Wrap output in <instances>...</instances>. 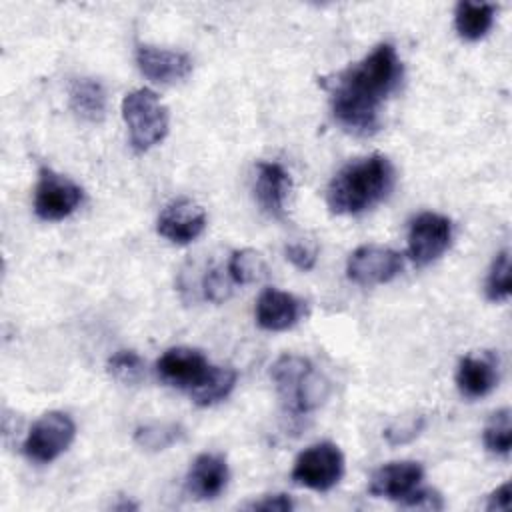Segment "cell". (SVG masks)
Listing matches in <instances>:
<instances>
[{
	"mask_svg": "<svg viewBox=\"0 0 512 512\" xmlns=\"http://www.w3.org/2000/svg\"><path fill=\"white\" fill-rule=\"evenodd\" d=\"M206 228V212L190 198H176L166 204L156 220L160 236L172 244H190Z\"/></svg>",
	"mask_w": 512,
	"mask_h": 512,
	"instance_id": "obj_11",
	"label": "cell"
},
{
	"mask_svg": "<svg viewBox=\"0 0 512 512\" xmlns=\"http://www.w3.org/2000/svg\"><path fill=\"white\" fill-rule=\"evenodd\" d=\"M402 270V256L384 246L364 244L356 248L346 264V276L358 286H376L390 282Z\"/></svg>",
	"mask_w": 512,
	"mask_h": 512,
	"instance_id": "obj_9",
	"label": "cell"
},
{
	"mask_svg": "<svg viewBox=\"0 0 512 512\" xmlns=\"http://www.w3.org/2000/svg\"><path fill=\"white\" fill-rule=\"evenodd\" d=\"M394 180L392 162L382 154H372L336 172L328 184L326 202L334 214H362L390 194Z\"/></svg>",
	"mask_w": 512,
	"mask_h": 512,
	"instance_id": "obj_2",
	"label": "cell"
},
{
	"mask_svg": "<svg viewBox=\"0 0 512 512\" xmlns=\"http://www.w3.org/2000/svg\"><path fill=\"white\" fill-rule=\"evenodd\" d=\"M498 382V372L492 360L464 356L456 370V384L462 396L474 400L490 394Z\"/></svg>",
	"mask_w": 512,
	"mask_h": 512,
	"instance_id": "obj_17",
	"label": "cell"
},
{
	"mask_svg": "<svg viewBox=\"0 0 512 512\" xmlns=\"http://www.w3.org/2000/svg\"><path fill=\"white\" fill-rule=\"evenodd\" d=\"M184 436V428L176 422H154L138 426L134 432V440L144 450H166L168 446L176 444Z\"/></svg>",
	"mask_w": 512,
	"mask_h": 512,
	"instance_id": "obj_22",
	"label": "cell"
},
{
	"mask_svg": "<svg viewBox=\"0 0 512 512\" xmlns=\"http://www.w3.org/2000/svg\"><path fill=\"white\" fill-rule=\"evenodd\" d=\"M306 312V304L294 294L266 288L256 300V322L264 330L280 332L292 328Z\"/></svg>",
	"mask_w": 512,
	"mask_h": 512,
	"instance_id": "obj_14",
	"label": "cell"
},
{
	"mask_svg": "<svg viewBox=\"0 0 512 512\" xmlns=\"http://www.w3.org/2000/svg\"><path fill=\"white\" fill-rule=\"evenodd\" d=\"M424 470L414 460L402 462H388L374 470L370 476L368 492L376 498H390V500H404L410 492L418 488L422 482Z\"/></svg>",
	"mask_w": 512,
	"mask_h": 512,
	"instance_id": "obj_12",
	"label": "cell"
},
{
	"mask_svg": "<svg viewBox=\"0 0 512 512\" xmlns=\"http://www.w3.org/2000/svg\"><path fill=\"white\" fill-rule=\"evenodd\" d=\"M76 426L72 418L64 412H46L30 428L24 440V454L38 462L46 464L56 460L72 444Z\"/></svg>",
	"mask_w": 512,
	"mask_h": 512,
	"instance_id": "obj_6",
	"label": "cell"
},
{
	"mask_svg": "<svg viewBox=\"0 0 512 512\" xmlns=\"http://www.w3.org/2000/svg\"><path fill=\"white\" fill-rule=\"evenodd\" d=\"M82 202V188L52 168H40L34 190V212L38 218L56 222L70 216Z\"/></svg>",
	"mask_w": 512,
	"mask_h": 512,
	"instance_id": "obj_7",
	"label": "cell"
},
{
	"mask_svg": "<svg viewBox=\"0 0 512 512\" xmlns=\"http://www.w3.org/2000/svg\"><path fill=\"white\" fill-rule=\"evenodd\" d=\"M236 384V370L228 366H210L204 380L190 390V398L198 406H212L224 400Z\"/></svg>",
	"mask_w": 512,
	"mask_h": 512,
	"instance_id": "obj_20",
	"label": "cell"
},
{
	"mask_svg": "<svg viewBox=\"0 0 512 512\" xmlns=\"http://www.w3.org/2000/svg\"><path fill=\"white\" fill-rule=\"evenodd\" d=\"M70 106L88 122H100L106 114V92L104 86L94 78H76L70 84Z\"/></svg>",
	"mask_w": 512,
	"mask_h": 512,
	"instance_id": "obj_19",
	"label": "cell"
},
{
	"mask_svg": "<svg viewBox=\"0 0 512 512\" xmlns=\"http://www.w3.org/2000/svg\"><path fill=\"white\" fill-rule=\"evenodd\" d=\"M484 446L488 452L498 456H508L512 448V414L510 408L496 410L484 426Z\"/></svg>",
	"mask_w": 512,
	"mask_h": 512,
	"instance_id": "obj_23",
	"label": "cell"
},
{
	"mask_svg": "<svg viewBox=\"0 0 512 512\" xmlns=\"http://www.w3.org/2000/svg\"><path fill=\"white\" fill-rule=\"evenodd\" d=\"M228 476L226 458L216 452H204L186 474V492L196 500H212L226 488Z\"/></svg>",
	"mask_w": 512,
	"mask_h": 512,
	"instance_id": "obj_16",
	"label": "cell"
},
{
	"mask_svg": "<svg viewBox=\"0 0 512 512\" xmlns=\"http://www.w3.org/2000/svg\"><path fill=\"white\" fill-rule=\"evenodd\" d=\"M122 118L136 152H146L168 134V110L148 88L132 90L122 100Z\"/></svg>",
	"mask_w": 512,
	"mask_h": 512,
	"instance_id": "obj_4",
	"label": "cell"
},
{
	"mask_svg": "<svg viewBox=\"0 0 512 512\" xmlns=\"http://www.w3.org/2000/svg\"><path fill=\"white\" fill-rule=\"evenodd\" d=\"M226 270H228L232 282L240 284V286L262 282L268 276V264H266L264 256L250 248L234 250L228 260Z\"/></svg>",
	"mask_w": 512,
	"mask_h": 512,
	"instance_id": "obj_21",
	"label": "cell"
},
{
	"mask_svg": "<svg viewBox=\"0 0 512 512\" xmlns=\"http://www.w3.org/2000/svg\"><path fill=\"white\" fill-rule=\"evenodd\" d=\"M486 296L492 302H504L510 296V254L508 250L498 252L494 258L488 278H486Z\"/></svg>",
	"mask_w": 512,
	"mask_h": 512,
	"instance_id": "obj_25",
	"label": "cell"
},
{
	"mask_svg": "<svg viewBox=\"0 0 512 512\" xmlns=\"http://www.w3.org/2000/svg\"><path fill=\"white\" fill-rule=\"evenodd\" d=\"M402 80V62L392 44L376 46L366 58L342 70L330 84L334 120L350 134L370 136L380 128L384 100Z\"/></svg>",
	"mask_w": 512,
	"mask_h": 512,
	"instance_id": "obj_1",
	"label": "cell"
},
{
	"mask_svg": "<svg viewBox=\"0 0 512 512\" xmlns=\"http://www.w3.org/2000/svg\"><path fill=\"white\" fill-rule=\"evenodd\" d=\"M246 508L248 510H264V512H288L294 508V502L288 494H272V496H264L262 500H254Z\"/></svg>",
	"mask_w": 512,
	"mask_h": 512,
	"instance_id": "obj_30",
	"label": "cell"
},
{
	"mask_svg": "<svg viewBox=\"0 0 512 512\" xmlns=\"http://www.w3.org/2000/svg\"><path fill=\"white\" fill-rule=\"evenodd\" d=\"M136 64L148 80L158 84H176L192 72L188 54L156 46H138Z\"/></svg>",
	"mask_w": 512,
	"mask_h": 512,
	"instance_id": "obj_13",
	"label": "cell"
},
{
	"mask_svg": "<svg viewBox=\"0 0 512 512\" xmlns=\"http://www.w3.org/2000/svg\"><path fill=\"white\" fill-rule=\"evenodd\" d=\"M452 222L436 212L418 214L408 230V256L416 266H428L450 246Z\"/></svg>",
	"mask_w": 512,
	"mask_h": 512,
	"instance_id": "obj_8",
	"label": "cell"
},
{
	"mask_svg": "<svg viewBox=\"0 0 512 512\" xmlns=\"http://www.w3.org/2000/svg\"><path fill=\"white\" fill-rule=\"evenodd\" d=\"M208 370L210 364L206 356L188 346L168 348L156 362V372L164 384L188 392L204 380Z\"/></svg>",
	"mask_w": 512,
	"mask_h": 512,
	"instance_id": "obj_10",
	"label": "cell"
},
{
	"mask_svg": "<svg viewBox=\"0 0 512 512\" xmlns=\"http://www.w3.org/2000/svg\"><path fill=\"white\" fill-rule=\"evenodd\" d=\"M508 508H510V482H504L488 496L486 510H508Z\"/></svg>",
	"mask_w": 512,
	"mask_h": 512,
	"instance_id": "obj_31",
	"label": "cell"
},
{
	"mask_svg": "<svg viewBox=\"0 0 512 512\" xmlns=\"http://www.w3.org/2000/svg\"><path fill=\"white\" fill-rule=\"evenodd\" d=\"M404 506H412V508H428V510H442L444 502L440 498V494L436 490L430 488H416L414 492H410L404 500Z\"/></svg>",
	"mask_w": 512,
	"mask_h": 512,
	"instance_id": "obj_29",
	"label": "cell"
},
{
	"mask_svg": "<svg viewBox=\"0 0 512 512\" xmlns=\"http://www.w3.org/2000/svg\"><path fill=\"white\" fill-rule=\"evenodd\" d=\"M496 6L486 2H468L462 0L456 4L454 10V26L460 38L474 42L488 34L494 24Z\"/></svg>",
	"mask_w": 512,
	"mask_h": 512,
	"instance_id": "obj_18",
	"label": "cell"
},
{
	"mask_svg": "<svg viewBox=\"0 0 512 512\" xmlns=\"http://www.w3.org/2000/svg\"><path fill=\"white\" fill-rule=\"evenodd\" d=\"M286 258L300 270H312L318 256V246L312 240H292L284 248Z\"/></svg>",
	"mask_w": 512,
	"mask_h": 512,
	"instance_id": "obj_27",
	"label": "cell"
},
{
	"mask_svg": "<svg viewBox=\"0 0 512 512\" xmlns=\"http://www.w3.org/2000/svg\"><path fill=\"white\" fill-rule=\"evenodd\" d=\"M110 376L126 386H136L144 378V360L134 350H118L108 358Z\"/></svg>",
	"mask_w": 512,
	"mask_h": 512,
	"instance_id": "obj_24",
	"label": "cell"
},
{
	"mask_svg": "<svg viewBox=\"0 0 512 512\" xmlns=\"http://www.w3.org/2000/svg\"><path fill=\"white\" fill-rule=\"evenodd\" d=\"M344 474V456L332 442H318L298 454L292 468V480L298 486L326 492L334 488Z\"/></svg>",
	"mask_w": 512,
	"mask_h": 512,
	"instance_id": "obj_5",
	"label": "cell"
},
{
	"mask_svg": "<svg viewBox=\"0 0 512 512\" xmlns=\"http://www.w3.org/2000/svg\"><path fill=\"white\" fill-rule=\"evenodd\" d=\"M424 424H426V420H424V416H416V418H412V420H408V422H404V424H394V426H390V428H386L384 430V436H386V440L390 442V444H406V442H410L412 438H416L418 434H420V430L424 428Z\"/></svg>",
	"mask_w": 512,
	"mask_h": 512,
	"instance_id": "obj_28",
	"label": "cell"
},
{
	"mask_svg": "<svg viewBox=\"0 0 512 512\" xmlns=\"http://www.w3.org/2000/svg\"><path fill=\"white\" fill-rule=\"evenodd\" d=\"M284 410L292 416L318 408L328 396V382L314 372L308 358L298 354H282L270 370Z\"/></svg>",
	"mask_w": 512,
	"mask_h": 512,
	"instance_id": "obj_3",
	"label": "cell"
},
{
	"mask_svg": "<svg viewBox=\"0 0 512 512\" xmlns=\"http://www.w3.org/2000/svg\"><path fill=\"white\" fill-rule=\"evenodd\" d=\"M232 284L228 270L222 268H210L202 278L204 296L212 302H224L232 294Z\"/></svg>",
	"mask_w": 512,
	"mask_h": 512,
	"instance_id": "obj_26",
	"label": "cell"
},
{
	"mask_svg": "<svg viewBox=\"0 0 512 512\" xmlns=\"http://www.w3.org/2000/svg\"><path fill=\"white\" fill-rule=\"evenodd\" d=\"M290 174L278 162H258L256 164V182L254 196L258 206L270 218H284L286 200L290 194Z\"/></svg>",
	"mask_w": 512,
	"mask_h": 512,
	"instance_id": "obj_15",
	"label": "cell"
}]
</instances>
